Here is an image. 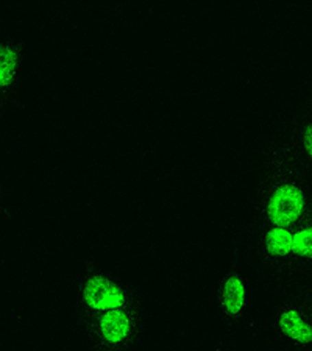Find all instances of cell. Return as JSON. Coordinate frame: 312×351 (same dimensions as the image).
I'll list each match as a JSON object with an SVG mask.
<instances>
[{
	"instance_id": "cell-8",
	"label": "cell",
	"mask_w": 312,
	"mask_h": 351,
	"mask_svg": "<svg viewBox=\"0 0 312 351\" xmlns=\"http://www.w3.org/2000/svg\"><path fill=\"white\" fill-rule=\"evenodd\" d=\"M293 252L302 256H312V226L293 233Z\"/></svg>"
},
{
	"instance_id": "cell-6",
	"label": "cell",
	"mask_w": 312,
	"mask_h": 351,
	"mask_svg": "<svg viewBox=\"0 0 312 351\" xmlns=\"http://www.w3.org/2000/svg\"><path fill=\"white\" fill-rule=\"evenodd\" d=\"M265 245L267 250L274 256H285L293 252V234L286 228L281 226H275V228L269 230L267 236H265Z\"/></svg>"
},
{
	"instance_id": "cell-4",
	"label": "cell",
	"mask_w": 312,
	"mask_h": 351,
	"mask_svg": "<svg viewBox=\"0 0 312 351\" xmlns=\"http://www.w3.org/2000/svg\"><path fill=\"white\" fill-rule=\"evenodd\" d=\"M281 331L287 337L293 339L295 342L300 343H311L312 342V326L300 317L297 311H285L280 317Z\"/></svg>"
},
{
	"instance_id": "cell-3",
	"label": "cell",
	"mask_w": 312,
	"mask_h": 351,
	"mask_svg": "<svg viewBox=\"0 0 312 351\" xmlns=\"http://www.w3.org/2000/svg\"><path fill=\"white\" fill-rule=\"evenodd\" d=\"M100 332L108 343H121L130 332L128 315L121 309L106 311L100 319Z\"/></svg>"
},
{
	"instance_id": "cell-5",
	"label": "cell",
	"mask_w": 312,
	"mask_h": 351,
	"mask_svg": "<svg viewBox=\"0 0 312 351\" xmlns=\"http://www.w3.org/2000/svg\"><path fill=\"white\" fill-rule=\"evenodd\" d=\"M222 303L230 315L239 314L245 303V286L239 276H230L224 285Z\"/></svg>"
},
{
	"instance_id": "cell-7",
	"label": "cell",
	"mask_w": 312,
	"mask_h": 351,
	"mask_svg": "<svg viewBox=\"0 0 312 351\" xmlns=\"http://www.w3.org/2000/svg\"><path fill=\"white\" fill-rule=\"evenodd\" d=\"M18 71V53L14 49L3 45L0 49V84L2 88L10 86Z\"/></svg>"
},
{
	"instance_id": "cell-9",
	"label": "cell",
	"mask_w": 312,
	"mask_h": 351,
	"mask_svg": "<svg viewBox=\"0 0 312 351\" xmlns=\"http://www.w3.org/2000/svg\"><path fill=\"white\" fill-rule=\"evenodd\" d=\"M304 149L306 154L312 158V125L304 130Z\"/></svg>"
},
{
	"instance_id": "cell-2",
	"label": "cell",
	"mask_w": 312,
	"mask_h": 351,
	"mask_svg": "<svg viewBox=\"0 0 312 351\" xmlns=\"http://www.w3.org/2000/svg\"><path fill=\"white\" fill-rule=\"evenodd\" d=\"M83 295L88 306L95 311L121 309L125 303L122 289L104 276L89 278L84 285Z\"/></svg>"
},
{
	"instance_id": "cell-1",
	"label": "cell",
	"mask_w": 312,
	"mask_h": 351,
	"mask_svg": "<svg viewBox=\"0 0 312 351\" xmlns=\"http://www.w3.org/2000/svg\"><path fill=\"white\" fill-rule=\"evenodd\" d=\"M303 192L292 184H285L278 188L275 194L272 195L267 205V214L272 223L283 228V226H287L298 220L303 213Z\"/></svg>"
}]
</instances>
